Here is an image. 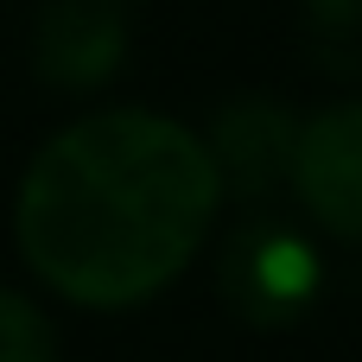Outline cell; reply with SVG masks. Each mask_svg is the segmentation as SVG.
Wrapping results in <instances>:
<instances>
[{
	"mask_svg": "<svg viewBox=\"0 0 362 362\" xmlns=\"http://www.w3.org/2000/svg\"><path fill=\"white\" fill-rule=\"evenodd\" d=\"M299 127H305V115H299L286 95H267V89L229 95V102L210 115V127L197 134L204 153H210V165H216L223 197L261 210V204H274L280 191H293Z\"/></svg>",
	"mask_w": 362,
	"mask_h": 362,
	"instance_id": "3957f363",
	"label": "cell"
},
{
	"mask_svg": "<svg viewBox=\"0 0 362 362\" xmlns=\"http://www.w3.org/2000/svg\"><path fill=\"white\" fill-rule=\"evenodd\" d=\"M134 38V0H38L32 70L57 95H95L121 76Z\"/></svg>",
	"mask_w": 362,
	"mask_h": 362,
	"instance_id": "277c9868",
	"label": "cell"
},
{
	"mask_svg": "<svg viewBox=\"0 0 362 362\" xmlns=\"http://www.w3.org/2000/svg\"><path fill=\"white\" fill-rule=\"evenodd\" d=\"M299 38L318 76L362 83V0H299Z\"/></svg>",
	"mask_w": 362,
	"mask_h": 362,
	"instance_id": "8992f818",
	"label": "cell"
},
{
	"mask_svg": "<svg viewBox=\"0 0 362 362\" xmlns=\"http://www.w3.org/2000/svg\"><path fill=\"white\" fill-rule=\"evenodd\" d=\"M216 204V165L185 121L95 108L32 153L13 197V242L57 299L121 312L197 261Z\"/></svg>",
	"mask_w": 362,
	"mask_h": 362,
	"instance_id": "6da1fadb",
	"label": "cell"
},
{
	"mask_svg": "<svg viewBox=\"0 0 362 362\" xmlns=\"http://www.w3.org/2000/svg\"><path fill=\"white\" fill-rule=\"evenodd\" d=\"M216 293L248 331H293L325 293V255L305 223L248 210L216 248Z\"/></svg>",
	"mask_w": 362,
	"mask_h": 362,
	"instance_id": "7a4b0ae2",
	"label": "cell"
},
{
	"mask_svg": "<svg viewBox=\"0 0 362 362\" xmlns=\"http://www.w3.org/2000/svg\"><path fill=\"white\" fill-rule=\"evenodd\" d=\"M293 197L299 210L362 248V95H344L299 127V159H293Z\"/></svg>",
	"mask_w": 362,
	"mask_h": 362,
	"instance_id": "5b68a950",
	"label": "cell"
},
{
	"mask_svg": "<svg viewBox=\"0 0 362 362\" xmlns=\"http://www.w3.org/2000/svg\"><path fill=\"white\" fill-rule=\"evenodd\" d=\"M0 362H57V325L13 286H0Z\"/></svg>",
	"mask_w": 362,
	"mask_h": 362,
	"instance_id": "52a82bcc",
	"label": "cell"
}]
</instances>
